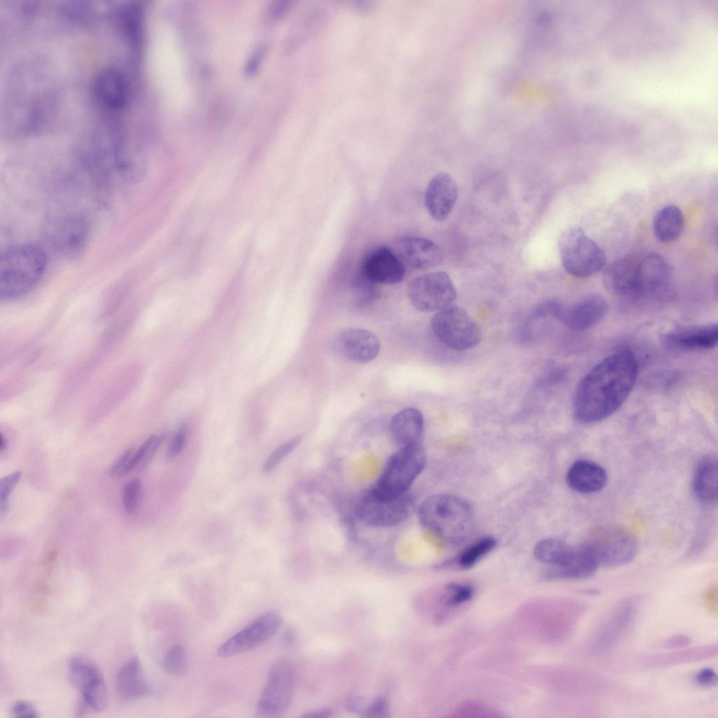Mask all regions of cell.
<instances>
[{
	"mask_svg": "<svg viewBox=\"0 0 718 718\" xmlns=\"http://www.w3.org/2000/svg\"><path fill=\"white\" fill-rule=\"evenodd\" d=\"M47 255L40 246L25 243L11 247L0 256V297H20L31 291L43 277Z\"/></svg>",
	"mask_w": 718,
	"mask_h": 718,
	"instance_id": "cell-2",
	"label": "cell"
},
{
	"mask_svg": "<svg viewBox=\"0 0 718 718\" xmlns=\"http://www.w3.org/2000/svg\"><path fill=\"white\" fill-rule=\"evenodd\" d=\"M639 259L634 255L622 257L606 267L603 282L611 294L626 298H636Z\"/></svg>",
	"mask_w": 718,
	"mask_h": 718,
	"instance_id": "cell-19",
	"label": "cell"
},
{
	"mask_svg": "<svg viewBox=\"0 0 718 718\" xmlns=\"http://www.w3.org/2000/svg\"><path fill=\"white\" fill-rule=\"evenodd\" d=\"M71 683L81 693L83 705L102 711L107 705L108 694L102 674L92 660L81 656L72 657L68 664Z\"/></svg>",
	"mask_w": 718,
	"mask_h": 718,
	"instance_id": "cell-11",
	"label": "cell"
},
{
	"mask_svg": "<svg viewBox=\"0 0 718 718\" xmlns=\"http://www.w3.org/2000/svg\"><path fill=\"white\" fill-rule=\"evenodd\" d=\"M564 375V373L562 370H554L543 375L538 381V384L540 386H550L557 384L562 379Z\"/></svg>",
	"mask_w": 718,
	"mask_h": 718,
	"instance_id": "cell-45",
	"label": "cell"
},
{
	"mask_svg": "<svg viewBox=\"0 0 718 718\" xmlns=\"http://www.w3.org/2000/svg\"><path fill=\"white\" fill-rule=\"evenodd\" d=\"M360 273L377 284H395L405 278V268L401 259L391 249L379 246L364 256Z\"/></svg>",
	"mask_w": 718,
	"mask_h": 718,
	"instance_id": "cell-17",
	"label": "cell"
},
{
	"mask_svg": "<svg viewBox=\"0 0 718 718\" xmlns=\"http://www.w3.org/2000/svg\"><path fill=\"white\" fill-rule=\"evenodd\" d=\"M695 679L698 684L709 687L717 684V676L712 669L703 668L696 673Z\"/></svg>",
	"mask_w": 718,
	"mask_h": 718,
	"instance_id": "cell-42",
	"label": "cell"
},
{
	"mask_svg": "<svg viewBox=\"0 0 718 718\" xmlns=\"http://www.w3.org/2000/svg\"><path fill=\"white\" fill-rule=\"evenodd\" d=\"M407 294L412 305L424 312H437L452 304L456 298L454 285L443 271L422 274L408 284Z\"/></svg>",
	"mask_w": 718,
	"mask_h": 718,
	"instance_id": "cell-9",
	"label": "cell"
},
{
	"mask_svg": "<svg viewBox=\"0 0 718 718\" xmlns=\"http://www.w3.org/2000/svg\"><path fill=\"white\" fill-rule=\"evenodd\" d=\"M656 237L663 243L677 240L684 228V219L681 210L675 205L663 207L656 215L653 223Z\"/></svg>",
	"mask_w": 718,
	"mask_h": 718,
	"instance_id": "cell-29",
	"label": "cell"
},
{
	"mask_svg": "<svg viewBox=\"0 0 718 718\" xmlns=\"http://www.w3.org/2000/svg\"><path fill=\"white\" fill-rule=\"evenodd\" d=\"M163 441V437L162 435H152L148 438L140 447L135 452V468H144L147 466L154 456Z\"/></svg>",
	"mask_w": 718,
	"mask_h": 718,
	"instance_id": "cell-35",
	"label": "cell"
},
{
	"mask_svg": "<svg viewBox=\"0 0 718 718\" xmlns=\"http://www.w3.org/2000/svg\"><path fill=\"white\" fill-rule=\"evenodd\" d=\"M414 502L407 492L394 496H381L369 490L358 502L355 515L364 524L374 528H391L406 521L413 513Z\"/></svg>",
	"mask_w": 718,
	"mask_h": 718,
	"instance_id": "cell-7",
	"label": "cell"
},
{
	"mask_svg": "<svg viewBox=\"0 0 718 718\" xmlns=\"http://www.w3.org/2000/svg\"><path fill=\"white\" fill-rule=\"evenodd\" d=\"M583 543L590 550L599 566L625 564L633 560L638 550L637 539L630 532L610 525L595 527Z\"/></svg>",
	"mask_w": 718,
	"mask_h": 718,
	"instance_id": "cell-6",
	"label": "cell"
},
{
	"mask_svg": "<svg viewBox=\"0 0 718 718\" xmlns=\"http://www.w3.org/2000/svg\"><path fill=\"white\" fill-rule=\"evenodd\" d=\"M718 464L712 455L702 457L693 473L691 487L694 496L703 503H712L717 499Z\"/></svg>",
	"mask_w": 718,
	"mask_h": 718,
	"instance_id": "cell-27",
	"label": "cell"
},
{
	"mask_svg": "<svg viewBox=\"0 0 718 718\" xmlns=\"http://www.w3.org/2000/svg\"><path fill=\"white\" fill-rule=\"evenodd\" d=\"M399 257L416 269H428L438 265L442 259L439 246L423 237L407 236L398 240Z\"/></svg>",
	"mask_w": 718,
	"mask_h": 718,
	"instance_id": "cell-22",
	"label": "cell"
},
{
	"mask_svg": "<svg viewBox=\"0 0 718 718\" xmlns=\"http://www.w3.org/2000/svg\"><path fill=\"white\" fill-rule=\"evenodd\" d=\"M142 484L135 478L127 482L123 489L122 499L124 508L129 514L136 512L141 498Z\"/></svg>",
	"mask_w": 718,
	"mask_h": 718,
	"instance_id": "cell-36",
	"label": "cell"
},
{
	"mask_svg": "<svg viewBox=\"0 0 718 718\" xmlns=\"http://www.w3.org/2000/svg\"><path fill=\"white\" fill-rule=\"evenodd\" d=\"M431 326L442 344L455 350L473 348L482 339L481 330L473 318L463 309L453 304L437 311Z\"/></svg>",
	"mask_w": 718,
	"mask_h": 718,
	"instance_id": "cell-8",
	"label": "cell"
},
{
	"mask_svg": "<svg viewBox=\"0 0 718 718\" xmlns=\"http://www.w3.org/2000/svg\"><path fill=\"white\" fill-rule=\"evenodd\" d=\"M337 353L348 361L367 363L379 354L380 342L372 332L361 328H348L337 334L334 341Z\"/></svg>",
	"mask_w": 718,
	"mask_h": 718,
	"instance_id": "cell-18",
	"label": "cell"
},
{
	"mask_svg": "<svg viewBox=\"0 0 718 718\" xmlns=\"http://www.w3.org/2000/svg\"><path fill=\"white\" fill-rule=\"evenodd\" d=\"M118 698L124 702L133 701L150 694L151 689L143 675L140 662L133 657L119 670L116 679Z\"/></svg>",
	"mask_w": 718,
	"mask_h": 718,
	"instance_id": "cell-25",
	"label": "cell"
},
{
	"mask_svg": "<svg viewBox=\"0 0 718 718\" xmlns=\"http://www.w3.org/2000/svg\"><path fill=\"white\" fill-rule=\"evenodd\" d=\"M561 261L565 271L577 278H587L604 268L602 249L579 226L566 229L559 241Z\"/></svg>",
	"mask_w": 718,
	"mask_h": 718,
	"instance_id": "cell-5",
	"label": "cell"
},
{
	"mask_svg": "<svg viewBox=\"0 0 718 718\" xmlns=\"http://www.w3.org/2000/svg\"><path fill=\"white\" fill-rule=\"evenodd\" d=\"M133 449H128L116 460L110 468V474L121 477L135 468Z\"/></svg>",
	"mask_w": 718,
	"mask_h": 718,
	"instance_id": "cell-38",
	"label": "cell"
},
{
	"mask_svg": "<svg viewBox=\"0 0 718 718\" xmlns=\"http://www.w3.org/2000/svg\"><path fill=\"white\" fill-rule=\"evenodd\" d=\"M6 445H7V444H6V439L3 437L2 435H1V437H0V452H1L6 449Z\"/></svg>",
	"mask_w": 718,
	"mask_h": 718,
	"instance_id": "cell-47",
	"label": "cell"
},
{
	"mask_svg": "<svg viewBox=\"0 0 718 718\" xmlns=\"http://www.w3.org/2000/svg\"><path fill=\"white\" fill-rule=\"evenodd\" d=\"M328 713L329 712L327 710H323V711L320 710L318 712H311L309 714H305L304 717H328L329 716Z\"/></svg>",
	"mask_w": 718,
	"mask_h": 718,
	"instance_id": "cell-46",
	"label": "cell"
},
{
	"mask_svg": "<svg viewBox=\"0 0 718 718\" xmlns=\"http://www.w3.org/2000/svg\"><path fill=\"white\" fill-rule=\"evenodd\" d=\"M420 524L442 539L455 542L465 537L473 519L470 505L464 499L448 494L430 496L417 509Z\"/></svg>",
	"mask_w": 718,
	"mask_h": 718,
	"instance_id": "cell-3",
	"label": "cell"
},
{
	"mask_svg": "<svg viewBox=\"0 0 718 718\" xmlns=\"http://www.w3.org/2000/svg\"><path fill=\"white\" fill-rule=\"evenodd\" d=\"M187 438V428L183 426L176 433L173 437L167 451V456L170 458L175 457L179 455L185 445Z\"/></svg>",
	"mask_w": 718,
	"mask_h": 718,
	"instance_id": "cell-40",
	"label": "cell"
},
{
	"mask_svg": "<svg viewBox=\"0 0 718 718\" xmlns=\"http://www.w3.org/2000/svg\"><path fill=\"white\" fill-rule=\"evenodd\" d=\"M88 235L87 222L76 215L53 219L46 230L49 244L58 252L71 257L79 255L85 249Z\"/></svg>",
	"mask_w": 718,
	"mask_h": 718,
	"instance_id": "cell-14",
	"label": "cell"
},
{
	"mask_svg": "<svg viewBox=\"0 0 718 718\" xmlns=\"http://www.w3.org/2000/svg\"><path fill=\"white\" fill-rule=\"evenodd\" d=\"M577 546L574 547L557 538H546L538 542L534 548L535 557L553 567L548 576L562 578L564 573L573 562Z\"/></svg>",
	"mask_w": 718,
	"mask_h": 718,
	"instance_id": "cell-24",
	"label": "cell"
},
{
	"mask_svg": "<svg viewBox=\"0 0 718 718\" xmlns=\"http://www.w3.org/2000/svg\"><path fill=\"white\" fill-rule=\"evenodd\" d=\"M292 683L290 664L286 660H278L271 668L266 684L258 700L256 717H280L290 703Z\"/></svg>",
	"mask_w": 718,
	"mask_h": 718,
	"instance_id": "cell-10",
	"label": "cell"
},
{
	"mask_svg": "<svg viewBox=\"0 0 718 718\" xmlns=\"http://www.w3.org/2000/svg\"><path fill=\"white\" fill-rule=\"evenodd\" d=\"M672 281V271L661 255L651 253L639 259L637 298H659L668 295Z\"/></svg>",
	"mask_w": 718,
	"mask_h": 718,
	"instance_id": "cell-16",
	"label": "cell"
},
{
	"mask_svg": "<svg viewBox=\"0 0 718 718\" xmlns=\"http://www.w3.org/2000/svg\"><path fill=\"white\" fill-rule=\"evenodd\" d=\"M367 716L374 718H382L388 716V704L386 700L379 697L370 705L367 710Z\"/></svg>",
	"mask_w": 718,
	"mask_h": 718,
	"instance_id": "cell-41",
	"label": "cell"
},
{
	"mask_svg": "<svg viewBox=\"0 0 718 718\" xmlns=\"http://www.w3.org/2000/svg\"><path fill=\"white\" fill-rule=\"evenodd\" d=\"M496 540L493 536H484L464 548L457 559V564L461 569H469L490 553L496 546Z\"/></svg>",
	"mask_w": 718,
	"mask_h": 718,
	"instance_id": "cell-30",
	"label": "cell"
},
{
	"mask_svg": "<svg viewBox=\"0 0 718 718\" xmlns=\"http://www.w3.org/2000/svg\"><path fill=\"white\" fill-rule=\"evenodd\" d=\"M609 311L607 301L601 295H588L566 306L557 302L553 318L567 328L581 331L590 328L604 318Z\"/></svg>",
	"mask_w": 718,
	"mask_h": 718,
	"instance_id": "cell-15",
	"label": "cell"
},
{
	"mask_svg": "<svg viewBox=\"0 0 718 718\" xmlns=\"http://www.w3.org/2000/svg\"><path fill=\"white\" fill-rule=\"evenodd\" d=\"M566 480L568 486L581 494H592L601 491L607 483L605 469L597 463L579 459L569 468Z\"/></svg>",
	"mask_w": 718,
	"mask_h": 718,
	"instance_id": "cell-23",
	"label": "cell"
},
{
	"mask_svg": "<svg viewBox=\"0 0 718 718\" xmlns=\"http://www.w3.org/2000/svg\"><path fill=\"white\" fill-rule=\"evenodd\" d=\"M458 187L450 175L440 172L429 182L425 193V205L435 221L445 220L457 199Z\"/></svg>",
	"mask_w": 718,
	"mask_h": 718,
	"instance_id": "cell-20",
	"label": "cell"
},
{
	"mask_svg": "<svg viewBox=\"0 0 718 718\" xmlns=\"http://www.w3.org/2000/svg\"><path fill=\"white\" fill-rule=\"evenodd\" d=\"M445 604L457 607L470 601L474 595V588L466 583H451L445 588Z\"/></svg>",
	"mask_w": 718,
	"mask_h": 718,
	"instance_id": "cell-34",
	"label": "cell"
},
{
	"mask_svg": "<svg viewBox=\"0 0 718 718\" xmlns=\"http://www.w3.org/2000/svg\"><path fill=\"white\" fill-rule=\"evenodd\" d=\"M302 440V435H297L277 447L265 461L262 467L263 473L269 474L273 471L280 462L298 447Z\"/></svg>",
	"mask_w": 718,
	"mask_h": 718,
	"instance_id": "cell-33",
	"label": "cell"
},
{
	"mask_svg": "<svg viewBox=\"0 0 718 718\" xmlns=\"http://www.w3.org/2000/svg\"><path fill=\"white\" fill-rule=\"evenodd\" d=\"M424 420L416 408L407 407L396 413L390 423V433L395 443L402 447L420 442Z\"/></svg>",
	"mask_w": 718,
	"mask_h": 718,
	"instance_id": "cell-26",
	"label": "cell"
},
{
	"mask_svg": "<svg viewBox=\"0 0 718 718\" xmlns=\"http://www.w3.org/2000/svg\"><path fill=\"white\" fill-rule=\"evenodd\" d=\"M426 460V450L420 442L400 447L389 456L370 490L386 497L409 492L410 487L424 470Z\"/></svg>",
	"mask_w": 718,
	"mask_h": 718,
	"instance_id": "cell-4",
	"label": "cell"
},
{
	"mask_svg": "<svg viewBox=\"0 0 718 718\" xmlns=\"http://www.w3.org/2000/svg\"><path fill=\"white\" fill-rule=\"evenodd\" d=\"M637 608L635 598H628L619 603L593 634L589 643L590 651L599 655L612 649L632 625Z\"/></svg>",
	"mask_w": 718,
	"mask_h": 718,
	"instance_id": "cell-12",
	"label": "cell"
},
{
	"mask_svg": "<svg viewBox=\"0 0 718 718\" xmlns=\"http://www.w3.org/2000/svg\"><path fill=\"white\" fill-rule=\"evenodd\" d=\"M21 472L17 470L0 480V507L1 511L5 510L8 508L9 496L19 482Z\"/></svg>",
	"mask_w": 718,
	"mask_h": 718,
	"instance_id": "cell-37",
	"label": "cell"
},
{
	"mask_svg": "<svg viewBox=\"0 0 718 718\" xmlns=\"http://www.w3.org/2000/svg\"><path fill=\"white\" fill-rule=\"evenodd\" d=\"M717 653V645H705L679 650L674 652L650 655L641 662L644 667L659 668L695 663L711 658Z\"/></svg>",
	"mask_w": 718,
	"mask_h": 718,
	"instance_id": "cell-28",
	"label": "cell"
},
{
	"mask_svg": "<svg viewBox=\"0 0 718 718\" xmlns=\"http://www.w3.org/2000/svg\"><path fill=\"white\" fill-rule=\"evenodd\" d=\"M718 341L717 324L682 327L662 335V342L670 348L682 350H706L715 347Z\"/></svg>",
	"mask_w": 718,
	"mask_h": 718,
	"instance_id": "cell-21",
	"label": "cell"
},
{
	"mask_svg": "<svg viewBox=\"0 0 718 718\" xmlns=\"http://www.w3.org/2000/svg\"><path fill=\"white\" fill-rule=\"evenodd\" d=\"M638 374L635 354L620 350L604 358L580 381L573 399V416L583 424L601 421L626 400Z\"/></svg>",
	"mask_w": 718,
	"mask_h": 718,
	"instance_id": "cell-1",
	"label": "cell"
},
{
	"mask_svg": "<svg viewBox=\"0 0 718 718\" xmlns=\"http://www.w3.org/2000/svg\"><path fill=\"white\" fill-rule=\"evenodd\" d=\"M691 639L685 635L677 634L668 637L664 642L663 646L669 649H678L684 647L691 644Z\"/></svg>",
	"mask_w": 718,
	"mask_h": 718,
	"instance_id": "cell-43",
	"label": "cell"
},
{
	"mask_svg": "<svg viewBox=\"0 0 718 718\" xmlns=\"http://www.w3.org/2000/svg\"><path fill=\"white\" fill-rule=\"evenodd\" d=\"M703 602L705 607L712 612L717 611V586H711L707 589L703 596Z\"/></svg>",
	"mask_w": 718,
	"mask_h": 718,
	"instance_id": "cell-44",
	"label": "cell"
},
{
	"mask_svg": "<svg viewBox=\"0 0 718 718\" xmlns=\"http://www.w3.org/2000/svg\"><path fill=\"white\" fill-rule=\"evenodd\" d=\"M281 623L282 618L278 612L264 613L221 644L217 655L222 658L230 657L259 646L276 634Z\"/></svg>",
	"mask_w": 718,
	"mask_h": 718,
	"instance_id": "cell-13",
	"label": "cell"
},
{
	"mask_svg": "<svg viewBox=\"0 0 718 718\" xmlns=\"http://www.w3.org/2000/svg\"><path fill=\"white\" fill-rule=\"evenodd\" d=\"M11 714L17 718H36L39 717L38 712L29 701L20 700L13 704L11 707Z\"/></svg>",
	"mask_w": 718,
	"mask_h": 718,
	"instance_id": "cell-39",
	"label": "cell"
},
{
	"mask_svg": "<svg viewBox=\"0 0 718 718\" xmlns=\"http://www.w3.org/2000/svg\"><path fill=\"white\" fill-rule=\"evenodd\" d=\"M164 670L174 676L184 675L188 668V660L184 648L180 644L173 646L163 660Z\"/></svg>",
	"mask_w": 718,
	"mask_h": 718,
	"instance_id": "cell-31",
	"label": "cell"
},
{
	"mask_svg": "<svg viewBox=\"0 0 718 718\" xmlns=\"http://www.w3.org/2000/svg\"><path fill=\"white\" fill-rule=\"evenodd\" d=\"M377 285L359 273L352 285L357 304L363 306L374 302L379 294Z\"/></svg>",
	"mask_w": 718,
	"mask_h": 718,
	"instance_id": "cell-32",
	"label": "cell"
}]
</instances>
